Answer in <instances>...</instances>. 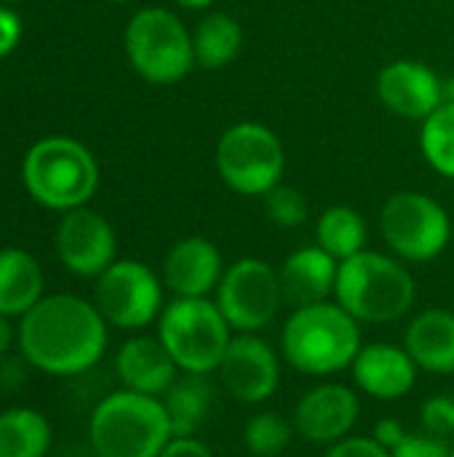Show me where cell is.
<instances>
[{
  "mask_svg": "<svg viewBox=\"0 0 454 457\" xmlns=\"http://www.w3.org/2000/svg\"><path fill=\"white\" fill-rule=\"evenodd\" d=\"M110 324L94 300L78 295H45L19 319L16 345L29 367L54 378H75L94 370L107 353Z\"/></svg>",
  "mask_w": 454,
  "mask_h": 457,
  "instance_id": "obj_1",
  "label": "cell"
},
{
  "mask_svg": "<svg viewBox=\"0 0 454 457\" xmlns=\"http://www.w3.org/2000/svg\"><path fill=\"white\" fill-rule=\"evenodd\" d=\"M361 345V324L334 300L292 308L281 329V359L308 378L351 370Z\"/></svg>",
  "mask_w": 454,
  "mask_h": 457,
  "instance_id": "obj_2",
  "label": "cell"
},
{
  "mask_svg": "<svg viewBox=\"0 0 454 457\" xmlns=\"http://www.w3.org/2000/svg\"><path fill=\"white\" fill-rule=\"evenodd\" d=\"M417 300V284L407 262L364 249L340 262L334 303H340L359 324H393L409 316Z\"/></svg>",
  "mask_w": 454,
  "mask_h": 457,
  "instance_id": "obj_3",
  "label": "cell"
},
{
  "mask_svg": "<svg viewBox=\"0 0 454 457\" xmlns=\"http://www.w3.org/2000/svg\"><path fill=\"white\" fill-rule=\"evenodd\" d=\"M171 439L163 402L128 388L102 396L88 418V442L96 457H161Z\"/></svg>",
  "mask_w": 454,
  "mask_h": 457,
  "instance_id": "obj_4",
  "label": "cell"
},
{
  "mask_svg": "<svg viewBox=\"0 0 454 457\" xmlns=\"http://www.w3.org/2000/svg\"><path fill=\"white\" fill-rule=\"evenodd\" d=\"M21 179L32 201L64 214L94 198L99 190V163L83 142L45 137L27 150Z\"/></svg>",
  "mask_w": 454,
  "mask_h": 457,
  "instance_id": "obj_5",
  "label": "cell"
},
{
  "mask_svg": "<svg viewBox=\"0 0 454 457\" xmlns=\"http://www.w3.org/2000/svg\"><path fill=\"white\" fill-rule=\"evenodd\" d=\"M155 324L179 372L190 375H214L235 335L211 297H174Z\"/></svg>",
  "mask_w": 454,
  "mask_h": 457,
  "instance_id": "obj_6",
  "label": "cell"
},
{
  "mask_svg": "<svg viewBox=\"0 0 454 457\" xmlns=\"http://www.w3.org/2000/svg\"><path fill=\"white\" fill-rule=\"evenodd\" d=\"M123 46L128 64L153 86L179 83L195 67L193 32L174 11L161 5H147L128 19Z\"/></svg>",
  "mask_w": 454,
  "mask_h": 457,
  "instance_id": "obj_7",
  "label": "cell"
},
{
  "mask_svg": "<svg viewBox=\"0 0 454 457\" xmlns=\"http://www.w3.org/2000/svg\"><path fill=\"white\" fill-rule=\"evenodd\" d=\"M214 166L225 187L244 198H265L281 185L286 150L281 137L257 120H241L222 131L214 150Z\"/></svg>",
  "mask_w": 454,
  "mask_h": 457,
  "instance_id": "obj_8",
  "label": "cell"
},
{
  "mask_svg": "<svg viewBox=\"0 0 454 457\" xmlns=\"http://www.w3.org/2000/svg\"><path fill=\"white\" fill-rule=\"evenodd\" d=\"M380 236L388 252L407 265L442 257L452 241L450 212L420 190H399L380 209Z\"/></svg>",
  "mask_w": 454,
  "mask_h": 457,
  "instance_id": "obj_9",
  "label": "cell"
},
{
  "mask_svg": "<svg viewBox=\"0 0 454 457\" xmlns=\"http://www.w3.org/2000/svg\"><path fill=\"white\" fill-rule=\"evenodd\" d=\"M214 303L233 327V332L260 335L268 329L284 305L278 268L260 257H241L225 268L214 292Z\"/></svg>",
  "mask_w": 454,
  "mask_h": 457,
  "instance_id": "obj_10",
  "label": "cell"
},
{
  "mask_svg": "<svg viewBox=\"0 0 454 457\" xmlns=\"http://www.w3.org/2000/svg\"><path fill=\"white\" fill-rule=\"evenodd\" d=\"M163 278L139 260H115L94 287V305L123 332L147 329L163 313Z\"/></svg>",
  "mask_w": 454,
  "mask_h": 457,
  "instance_id": "obj_11",
  "label": "cell"
},
{
  "mask_svg": "<svg viewBox=\"0 0 454 457\" xmlns=\"http://www.w3.org/2000/svg\"><path fill=\"white\" fill-rule=\"evenodd\" d=\"M217 378L230 399L257 407L273 399L281 388V356L265 337L235 332Z\"/></svg>",
  "mask_w": 454,
  "mask_h": 457,
  "instance_id": "obj_12",
  "label": "cell"
},
{
  "mask_svg": "<svg viewBox=\"0 0 454 457\" xmlns=\"http://www.w3.org/2000/svg\"><path fill=\"white\" fill-rule=\"evenodd\" d=\"M359 418H361L359 391L337 380H324L308 388L292 412L297 436L324 450L351 436Z\"/></svg>",
  "mask_w": 454,
  "mask_h": 457,
  "instance_id": "obj_13",
  "label": "cell"
},
{
  "mask_svg": "<svg viewBox=\"0 0 454 457\" xmlns=\"http://www.w3.org/2000/svg\"><path fill=\"white\" fill-rule=\"evenodd\" d=\"M54 246L59 262L80 278H99L118 260V238L112 225L88 206L62 214L54 233Z\"/></svg>",
  "mask_w": 454,
  "mask_h": 457,
  "instance_id": "obj_14",
  "label": "cell"
},
{
  "mask_svg": "<svg viewBox=\"0 0 454 457\" xmlns=\"http://www.w3.org/2000/svg\"><path fill=\"white\" fill-rule=\"evenodd\" d=\"M380 104L404 120H425L444 102V80L425 62L393 59L377 72L375 83Z\"/></svg>",
  "mask_w": 454,
  "mask_h": 457,
  "instance_id": "obj_15",
  "label": "cell"
},
{
  "mask_svg": "<svg viewBox=\"0 0 454 457\" xmlns=\"http://www.w3.org/2000/svg\"><path fill=\"white\" fill-rule=\"evenodd\" d=\"M356 391L375 402H399L417 386V364L404 345L364 343L351 364Z\"/></svg>",
  "mask_w": 454,
  "mask_h": 457,
  "instance_id": "obj_16",
  "label": "cell"
},
{
  "mask_svg": "<svg viewBox=\"0 0 454 457\" xmlns=\"http://www.w3.org/2000/svg\"><path fill=\"white\" fill-rule=\"evenodd\" d=\"M222 276V252L206 236H185L163 257L161 278L174 297H211Z\"/></svg>",
  "mask_w": 454,
  "mask_h": 457,
  "instance_id": "obj_17",
  "label": "cell"
},
{
  "mask_svg": "<svg viewBox=\"0 0 454 457\" xmlns=\"http://www.w3.org/2000/svg\"><path fill=\"white\" fill-rule=\"evenodd\" d=\"M115 375L120 380V388L161 399L179 378V367L174 364L158 335H131L115 353Z\"/></svg>",
  "mask_w": 454,
  "mask_h": 457,
  "instance_id": "obj_18",
  "label": "cell"
},
{
  "mask_svg": "<svg viewBox=\"0 0 454 457\" xmlns=\"http://www.w3.org/2000/svg\"><path fill=\"white\" fill-rule=\"evenodd\" d=\"M337 273L340 260H334L318 244L294 249L278 268L284 303H289L292 308H302L334 297Z\"/></svg>",
  "mask_w": 454,
  "mask_h": 457,
  "instance_id": "obj_19",
  "label": "cell"
},
{
  "mask_svg": "<svg viewBox=\"0 0 454 457\" xmlns=\"http://www.w3.org/2000/svg\"><path fill=\"white\" fill-rule=\"evenodd\" d=\"M404 348L428 375H454V311L428 308L409 319Z\"/></svg>",
  "mask_w": 454,
  "mask_h": 457,
  "instance_id": "obj_20",
  "label": "cell"
},
{
  "mask_svg": "<svg viewBox=\"0 0 454 457\" xmlns=\"http://www.w3.org/2000/svg\"><path fill=\"white\" fill-rule=\"evenodd\" d=\"M45 281L35 254L19 246L0 249V313L8 319H21L45 295Z\"/></svg>",
  "mask_w": 454,
  "mask_h": 457,
  "instance_id": "obj_21",
  "label": "cell"
},
{
  "mask_svg": "<svg viewBox=\"0 0 454 457\" xmlns=\"http://www.w3.org/2000/svg\"><path fill=\"white\" fill-rule=\"evenodd\" d=\"M161 402L169 412L174 436H195L214 410L217 388L211 383V375L179 372Z\"/></svg>",
  "mask_w": 454,
  "mask_h": 457,
  "instance_id": "obj_22",
  "label": "cell"
},
{
  "mask_svg": "<svg viewBox=\"0 0 454 457\" xmlns=\"http://www.w3.org/2000/svg\"><path fill=\"white\" fill-rule=\"evenodd\" d=\"M195 64L203 70H222L233 64L244 48V29L238 19L225 11L206 13L193 29Z\"/></svg>",
  "mask_w": 454,
  "mask_h": 457,
  "instance_id": "obj_23",
  "label": "cell"
},
{
  "mask_svg": "<svg viewBox=\"0 0 454 457\" xmlns=\"http://www.w3.org/2000/svg\"><path fill=\"white\" fill-rule=\"evenodd\" d=\"M54 442L48 418L32 407L0 412V457H45Z\"/></svg>",
  "mask_w": 454,
  "mask_h": 457,
  "instance_id": "obj_24",
  "label": "cell"
},
{
  "mask_svg": "<svg viewBox=\"0 0 454 457\" xmlns=\"http://www.w3.org/2000/svg\"><path fill=\"white\" fill-rule=\"evenodd\" d=\"M367 238H369V230H367L364 217L353 206H345V204L324 209V214L316 222V244L340 262L364 252Z\"/></svg>",
  "mask_w": 454,
  "mask_h": 457,
  "instance_id": "obj_25",
  "label": "cell"
},
{
  "mask_svg": "<svg viewBox=\"0 0 454 457\" xmlns=\"http://www.w3.org/2000/svg\"><path fill=\"white\" fill-rule=\"evenodd\" d=\"M420 153L436 174L454 179V102H444L420 123Z\"/></svg>",
  "mask_w": 454,
  "mask_h": 457,
  "instance_id": "obj_26",
  "label": "cell"
},
{
  "mask_svg": "<svg viewBox=\"0 0 454 457\" xmlns=\"http://www.w3.org/2000/svg\"><path fill=\"white\" fill-rule=\"evenodd\" d=\"M294 436H297L294 423L273 410L254 412L244 423V447L252 457L284 455L292 447Z\"/></svg>",
  "mask_w": 454,
  "mask_h": 457,
  "instance_id": "obj_27",
  "label": "cell"
},
{
  "mask_svg": "<svg viewBox=\"0 0 454 457\" xmlns=\"http://www.w3.org/2000/svg\"><path fill=\"white\" fill-rule=\"evenodd\" d=\"M262 206H265V217L276 225V228H300L305 220H308V201L305 195L292 187V185H276L265 198H262Z\"/></svg>",
  "mask_w": 454,
  "mask_h": 457,
  "instance_id": "obj_28",
  "label": "cell"
},
{
  "mask_svg": "<svg viewBox=\"0 0 454 457\" xmlns=\"http://www.w3.org/2000/svg\"><path fill=\"white\" fill-rule=\"evenodd\" d=\"M420 423L423 431L454 439V396L452 394H442V396H431L428 402H423L420 407Z\"/></svg>",
  "mask_w": 454,
  "mask_h": 457,
  "instance_id": "obj_29",
  "label": "cell"
},
{
  "mask_svg": "<svg viewBox=\"0 0 454 457\" xmlns=\"http://www.w3.org/2000/svg\"><path fill=\"white\" fill-rule=\"evenodd\" d=\"M452 455V445L444 436L428 434V431H417L409 434L391 450V457H450Z\"/></svg>",
  "mask_w": 454,
  "mask_h": 457,
  "instance_id": "obj_30",
  "label": "cell"
},
{
  "mask_svg": "<svg viewBox=\"0 0 454 457\" xmlns=\"http://www.w3.org/2000/svg\"><path fill=\"white\" fill-rule=\"evenodd\" d=\"M321 457H391V453L372 436H345L343 442L324 450Z\"/></svg>",
  "mask_w": 454,
  "mask_h": 457,
  "instance_id": "obj_31",
  "label": "cell"
},
{
  "mask_svg": "<svg viewBox=\"0 0 454 457\" xmlns=\"http://www.w3.org/2000/svg\"><path fill=\"white\" fill-rule=\"evenodd\" d=\"M21 40V19L13 5H0V59H5Z\"/></svg>",
  "mask_w": 454,
  "mask_h": 457,
  "instance_id": "obj_32",
  "label": "cell"
},
{
  "mask_svg": "<svg viewBox=\"0 0 454 457\" xmlns=\"http://www.w3.org/2000/svg\"><path fill=\"white\" fill-rule=\"evenodd\" d=\"M161 457H214L206 442L195 439V436H174Z\"/></svg>",
  "mask_w": 454,
  "mask_h": 457,
  "instance_id": "obj_33",
  "label": "cell"
},
{
  "mask_svg": "<svg viewBox=\"0 0 454 457\" xmlns=\"http://www.w3.org/2000/svg\"><path fill=\"white\" fill-rule=\"evenodd\" d=\"M404 436H407V428H404L396 418H383V420L375 426V431H372V439L380 442L388 453H391Z\"/></svg>",
  "mask_w": 454,
  "mask_h": 457,
  "instance_id": "obj_34",
  "label": "cell"
},
{
  "mask_svg": "<svg viewBox=\"0 0 454 457\" xmlns=\"http://www.w3.org/2000/svg\"><path fill=\"white\" fill-rule=\"evenodd\" d=\"M24 356L21 359H0V388L3 391H16L24 383Z\"/></svg>",
  "mask_w": 454,
  "mask_h": 457,
  "instance_id": "obj_35",
  "label": "cell"
},
{
  "mask_svg": "<svg viewBox=\"0 0 454 457\" xmlns=\"http://www.w3.org/2000/svg\"><path fill=\"white\" fill-rule=\"evenodd\" d=\"M13 340H16V332H13V327H11V319L0 313V359L11 353Z\"/></svg>",
  "mask_w": 454,
  "mask_h": 457,
  "instance_id": "obj_36",
  "label": "cell"
},
{
  "mask_svg": "<svg viewBox=\"0 0 454 457\" xmlns=\"http://www.w3.org/2000/svg\"><path fill=\"white\" fill-rule=\"evenodd\" d=\"M179 8H187V11H206L214 5V0H174Z\"/></svg>",
  "mask_w": 454,
  "mask_h": 457,
  "instance_id": "obj_37",
  "label": "cell"
},
{
  "mask_svg": "<svg viewBox=\"0 0 454 457\" xmlns=\"http://www.w3.org/2000/svg\"><path fill=\"white\" fill-rule=\"evenodd\" d=\"M444 96H447V102H454V75L444 80Z\"/></svg>",
  "mask_w": 454,
  "mask_h": 457,
  "instance_id": "obj_38",
  "label": "cell"
},
{
  "mask_svg": "<svg viewBox=\"0 0 454 457\" xmlns=\"http://www.w3.org/2000/svg\"><path fill=\"white\" fill-rule=\"evenodd\" d=\"M13 3H19V0H0V5H13Z\"/></svg>",
  "mask_w": 454,
  "mask_h": 457,
  "instance_id": "obj_39",
  "label": "cell"
},
{
  "mask_svg": "<svg viewBox=\"0 0 454 457\" xmlns=\"http://www.w3.org/2000/svg\"><path fill=\"white\" fill-rule=\"evenodd\" d=\"M107 3H131V0H107Z\"/></svg>",
  "mask_w": 454,
  "mask_h": 457,
  "instance_id": "obj_40",
  "label": "cell"
},
{
  "mask_svg": "<svg viewBox=\"0 0 454 457\" xmlns=\"http://www.w3.org/2000/svg\"><path fill=\"white\" fill-rule=\"evenodd\" d=\"M450 457H454V445H452V455H450Z\"/></svg>",
  "mask_w": 454,
  "mask_h": 457,
  "instance_id": "obj_41",
  "label": "cell"
}]
</instances>
